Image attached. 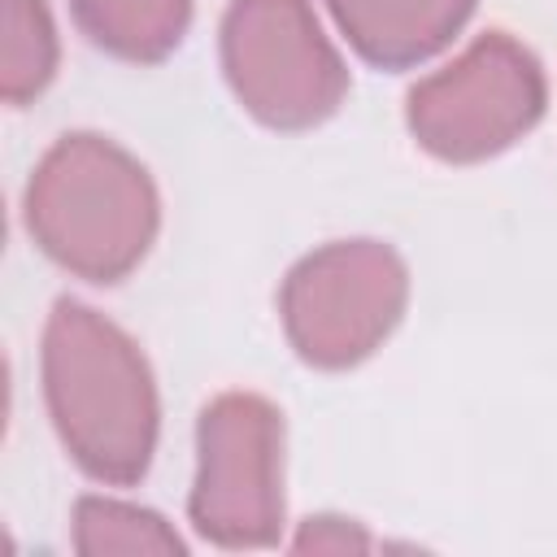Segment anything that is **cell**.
<instances>
[{"instance_id": "8992f818", "label": "cell", "mask_w": 557, "mask_h": 557, "mask_svg": "<svg viewBox=\"0 0 557 557\" xmlns=\"http://www.w3.org/2000/svg\"><path fill=\"white\" fill-rule=\"evenodd\" d=\"M278 422L252 396H222L200 422L196 518L222 540H257L278 513Z\"/></svg>"}, {"instance_id": "52a82bcc", "label": "cell", "mask_w": 557, "mask_h": 557, "mask_svg": "<svg viewBox=\"0 0 557 557\" xmlns=\"http://www.w3.org/2000/svg\"><path fill=\"white\" fill-rule=\"evenodd\" d=\"M331 9L374 61H413L457 30L470 0H331Z\"/></svg>"}, {"instance_id": "6da1fadb", "label": "cell", "mask_w": 557, "mask_h": 557, "mask_svg": "<svg viewBox=\"0 0 557 557\" xmlns=\"http://www.w3.org/2000/svg\"><path fill=\"white\" fill-rule=\"evenodd\" d=\"M44 379L70 453L100 479H135L152 448V383L131 339L83 305H57Z\"/></svg>"}, {"instance_id": "277c9868", "label": "cell", "mask_w": 557, "mask_h": 557, "mask_svg": "<svg viewBox=\"0 0 557 557\" xmlns=\"http://www.w3.org/2000/svg\"><path fill=\"white\" fill-rule=\"evenodd\" d=\"M540 100L535 61L518 44L487 35L409 96V117L426 148L444 157H483L527 131Z\"/></svg>"}, {"instance_id": "3957f363", "label": "cell", "mask_w": 557, "mask_h": 557, "mask_svg": "<svg viewBox=\"0 0 557 557\" xmlns=\"http://www.w3.org/2000/svg\"><path fill=\"white\" fill-rule=\"evenodd\" d=\"M226 70L244 104L283 126L322 117L344 91V70L305 0H235Z\"/></svg>"}, {"instance_id": "7a4b0ae2", "label": "cell", "mask_w": 557, "mask_h": 557, "mask_svg": "<svg viewBox=\"0 0 557 557\" xmlns=\"http://www.w3.org/2000/svg\"><path fill=\"white\" fill-rule=\"evenodd\" d=\"M30 235L65 270L117 278L148 248L157 205L144 170L96 135L61 139L26 191Z\"/></svg>"}, {"instance_id": "5b68a950", "label": "cell", "mask_w": 557, "mask_h": 557, "mask_svg": "<svg viewBox=\"0 0 557 557\" xmlns=\"http://www.w3.org/2000/svg\"><path fill=\"white\" fill-rule=\"evenodd\" d=\"M405 274L379 244H339L309 257L283 296L287 331L309 361L344 366L396 322Z\"/></svg>"}, {"instance_id": "30bf717a", "label": "cell", "mask_w": 557, "mask_h": 557, "mask_svg": "<svg viewBox=\"0 0 557 557\" xmlns=\"http://www.w3.org/2000/svg\"><path fill=\"white\" fill-rule=\"evenodd\" d=\"M78 548L83 553H131V548H174V540L157 527L152 513L113 505V500H83L78 505Z\"/></svg>"}, {"instance_id": "ba28073f", "label": "cell", "mask_w": 557, "mask_h": 557, "mask_svg": "<svg viewBox=\"0 0 557 557\" xmlns=\"http://www.w3.org/2000/svg\"><path fill=\"white\" fill-rule=\"evenodd\" d=\"M83 26L126 57L165 52L187 17V0H74Z\"/></svg>"}, {"instance_id": "9c48e42d", "label": "cell", "mask_w": 557, "mask_h": 557, "mask_svg": "<svg viewBox=\"0 0 557 557\" xmlns=\"http://www.w3.org/2000/svg\"><path fill=\"white\" fill-rule=\"evenodd\" d=\"M4 100H26L35 96L57 61V39H52V22L44 0H4Z\"/></svg>"}]
</instances>
